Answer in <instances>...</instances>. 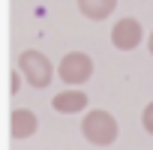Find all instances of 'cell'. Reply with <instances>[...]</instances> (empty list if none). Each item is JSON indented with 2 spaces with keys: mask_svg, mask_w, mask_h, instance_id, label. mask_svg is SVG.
<instances>
[{
  "mask_svg": "<svg viewBox=\"0 0 153 150\" xmlns=\"http://www.w3.org/2000/svg\"><path fill=\"white\" fill-rule=\"evenodd\" d=\"M147 45H150V54H153V33H150V39H147Z\"/></svg>",
  "mask_w": 153,
  "mask_h": 150,
  "instance_id": "30bf717a",
  "label": "cell"
},
{
  "mask_svg": "<svg viewBox=\"0 0 153 150\" xmlns=\"http://www.w3.org/2000/svg\"><path fill=\"white\" fill-rule=\"evenodd\" d=\"M18 87H21V72H12L9 75V93H18Z\"/></svg>",
  "mask_w": 153,
  "mask_h": 150,
  "instance_id": "9c48e42d",
  "label": "cell"
},
{
  "mask_svg": "<svg viewBox=\"0 0 153 150\" xmlns=\"http://www.w3.org/2000/svg\"><path fill=\"white\" fill-rule=\"evenodd\" d=\"M141 39H144V27L138 18H120L111 27V42L117 51H132L141 45Z\"/></svg>",
  "mask_w": 153,
  "mask_h": 150,
  "instance_id": "277c9868",
  "label": "cell"
},
{
  "mask_svg": "<svg viewBox=\"0 0 153 150\" xmlns=\"http://www.w3.org/2000/svg\"><path fill=\"white\" fill-rule=\"evenodd\" d=\"M57 75H60L66 84H84L90 75H93V60H90L84 51H69V54L60 60Z\"/></svg>",
  "mask_w": 153,
  "mask_h": 150,
  "instance_id": "3957f363",
  "label": "cell"
},
{
  "mask_svg": "<svg viewBox=\"0 0 153 150\" xmlns=\"http://www.w3.org/2000/svg\"><path fill=\"white\" fill-rule=\"evenodd\" d=\"M78 9L90 21H102L117 9V0H78Z\"/></svg>",
  "mask_w": 153,
  "mask_h": 150,
  "instance_id": "52a82bcc",
  "label": "cell"
},
{
  "mask_svg": "<svg viewBox=\"0 0 153 150\" xmlns=\"http://www.w3.org/2000/svg\"><path fill=\"white\" fill-rule=\"evenodd\" d=\"M117 132H120V126H117L114 114H108V111H102V108L87 111L84 120H81V135H84L90 144H96V147L114 144V141H117Z\"/></svg>",
  "mask_w": 153,
  "mask_h": 150,
  "instance_id": "6da1fadb",
  "label": "cell"
},
{
  "mask_svg": "<svg viewBox=\"0 0 153 150\" xmlns=\"http://www.w3.org/2000/svg\"><path fill=\"white\" fill-rule=\"evenodd\" d=\"M51 108L60 111V114H78V111L87 108V93H81V90H63V93H57L51 99Z\"/></svg>",
  "mask_w": 153,
  "mask_h": 150,
  "instance_id": "8992f818",
  "label": "cell"
},
{
  "mask_svg": "<svg viewBox=\"0 0 153 150\" xmlns=\"http://www.w3.org/2000/svg\"><path fill=\"white\" fill-rule=\"evenodd\" d=\"M18 72H21V78H24L30 87H48L51 78H54L51 60H48L42 51H36V48L21 51V57H18Z\"/></svg>",
  "mask_w": 153,
  "mask_h": 150,
  "instance_id": "7a4b0ae2",
  "label": "cell"
},
{
  "mask_svg": "<svg viewBox=\"0 0 153 150\" xmlns=\"http://www.w3.org/2000/svg\"><path fill=\"white\" fill-rule=\"evenodd\" d=\"M141 123H144V129L153 135V102L144 105V111H141Z\"/></svg>",
  "mask_w": 153,
  "mask_h": 150,
  "instance_id": "ba28073f",
  "label": "cell"
},
{
  "mask_svg": "<svg viewBox=\"0 0 153 150\" xmlns=\"http://www.w3.org/2000/svg\"><path fill=\"white\" fill-rule=\"evenodd\" d=\"M36 129H39V117L30 111V108H15L12 114H9V135L12 138H30V135H36Z\"/></svg>",
  "mask_w": 153,
  "mask_h": 150,
  "instance_id": "5b68a950",
  "label": "cell"
}]
</instances>
